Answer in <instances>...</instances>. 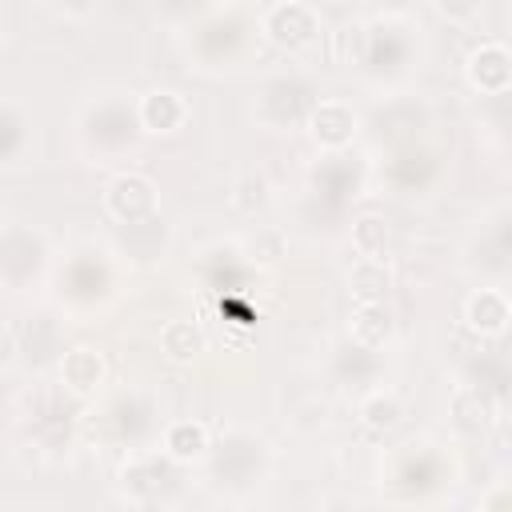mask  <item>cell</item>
Returning a JSON list of instances; mask_svg holds the SVG:
<instances>
[{
	"instance_id": "obj_11",
	"label": "cell",
	"mask_w": 512,
	"mask_h": 512,
	"mask_svg": "<svg viewBox=\"0 0 512 512\" xmlns=\"http://www.w3.org/2000/svg\"><path fill=\"white\" fill-rule=\"evenodd\" d=\"M160 352L172 364H196L204 356V332L192 320H168L160 328Z\"/></svg>"
},
{
	"instance_id": "obj_14",
	"label": "cell",
	"mask_w": 512,
	"mask_h": 512,
	"mask_svg": "<svg viewBox=\"0 0 512 512\" xmlns=\"http://www.w3.org/2000/svg\"><path fill=\"white\" fill-rule=\"evenodd\" d=\"M388 244H392V228H388L384 216L364 212L360 220H352V248H356L360 256H380V260H388Z\"/></svg>"
},
{
	"instance_id": "obj_15",
	"label": "cell",
	"mask_w": 512,
	"mask_h": 512,
	"mask_svg": "<svg viewBox=\"0 0 512 512\" xmlns=\"http://www.w3.org/2000/svg\"><path fill=\"white\" fill-rule=\"evenodd\" d=\"M244 256H248L252 264L272 268V264H280V260L288 256V240H284L280 228H256V232L244 240Z\"/></svg>"
},
{
	"instance_id": "obj_2",
	"label": "cell",
	"mask_w": 512,
	"mask_h": 512,
	"mask_svg": "<svg viewBox=\"0 0 512 512\" xmlns=\"http://www.w3.org/2000/svg\"><path fill=\"white\" fill-rule=\"evenodd\" d=\"M104 204H108V212H112L120 224H144V220L156 216L160 196H156V184H152L148 176H140V172H120V176L108 184Z\"/></svg>"
},
{
	"instance_id": "obj_18",
	"label": "cell",
	"mask_w": 512,
	"mask_h": 512,
	"mask_svg": "<svg viewBox=\"0 0 512 512\" xmlns=\"http://www.w3.org/2000/svg\"><path fill=\"white\" fill-rule=\"evenodd\" d=\"M352 48H356V56H364V24H344L336 32V56L352 60Z\"/></svg>"
},
{
	"instance_id": "obj_7",
	"label": "cell",
	"mask_w": 512,
	"mask_h": 512,
	"mask_svg": "<svg viewBox=\"0 0 512 512\" xmlns=\"http://www.w3.org/2000/svg\"><path fill=\"white\" fill-rule=\"evenodd\" d=\"M104 376H108V364L96 348H72L60 356V384L76 396H88L96 384H104Z\"/></svg>"
},
{
	"instance_id": "obj_10",
	"label": "cell",
	"mask_w": 512,
	"mask_h": 512,
	"mask_svg": "<svg viewBox=\"0 0 512 512\" xmlns=\"http://www.w3.org/2000/svg\"><path fill=\"white\" fill-rule=\"evenodd\" d=\"M392 288V268L380 256H356L348 268V292L356 300H384V292Z\"/></svg>"
},
{
	"instance_id": "obj_6",
	"label": "cell",
	"mask_w": 512,
	"mask_h": 512,
	"mask_svg": "<svg viewBox=\"0 0 512 512\" xmlns=\"http://www.w3.org/2000/svg\"><path fill=\"white\" fill-rule=\"evenodd\" d=\"M348 336L356 340V348L372 352V348H384L388 336H392V312L384 300H360L348 316Z\"/></svg>"
},
{
	"instance_id": "obj_4",
	"label": "cell",
	"mask_w": 512,
	"mask_h": 512,
	"mask_svg": "<svg viewBox=\"0 0 512 512\" xmlns=\"http://www.w3.org/2000/svg\"><path fill=\"white\" fill-rule=\"evenodd\" d=\"M308 132L324 148H344L356 136V112L344 100H320L308 112Z\"/></svg>"
},
{
	"instance_id": "obj_21",
	"label": "cell",
	"mask_w": 512,
	"mask_h": 512,
	"mask_svg": "<svg viewBox=\"0 0 512 512\" xmlns=\"http://www.w3.org/2000/svg\"><path fill=\"white\" fill-rule=\"evenodd\" d=\"M0 288H4V268H0Z\"/></svg>"
},
{
	"instance_id": "obj_3",
	"label": "cell",
	"mask_w": 512,
	"mask_h": 512,
	"mask_svg": "<svg viewBox=\"0 0 512 512\" xmlns=\"http://www.w3.org/2000/svg\"><path fill=\"white\" fill-rule=\"evenodd\" d=\"M464 72H468V84H472L476 92H484V96H504L508 84H512V56H508V48H504L500 40H484V44L468 56Z\"/></svg>"
},
{
	"instance_id": "obj_12",
	"label": "cell",
	"mask_w": 512,
	"mask_h": 512,
	"mask_svg": "<svg viewBox=\"0 0 512 512\" xmlns=\"http://www.w3.org/2000/svg\"><path fill=\"white\" fill-rule=\"evenodd\" d=\"M208 428L200 420H176L164 428V452L172 460H200L208 456Z\"/></svg>"
},
{
	"instance_id": "obj_16",
	"label": "cell",
	"mask_w": 512,
	"mask_h": 512,
	"mask_svg": "<svg viewBox=\"0 0 512 512\" xmlns=\"http://www.w3.org/2000/svg\"><path fill=\"white\" fill-rule=\"evenodd\" d=\"M232 208L236 212H244V216H256L264 204H268V180L260 176V172H240L236 180H232Z\"/></svg>"
},
{
	"instance_id": "obj_9",
	"label": "cell",
	"mask_w": 512,
	"mask_h": 512,
	"mask_svg": "<svg viewBox=\"0 0 512 512\" xmlns=\"http://www.w3.org/2000/svg\"><path fill=\"white\" fill-rule=\"evenodd\" d=\"M464 320L480 336H500L508 328V296L500 288H480L464 304Z\"/></svg>"
},
{
	"instance_id": "obj_20",
	"label": "cell",
	"mask_w": 512,
	"mask_h": 512,
	"mask_svg": "<svg viewBox=\"0 0 512 512\" xmlns=\"http://www.w3.org/2000/svg\"><path fill=\"white\" fill-rule=\"evenodd\" d=\"M4 224H8V216H4V208H0V232H4Z\"/></svg>"
},
{
	"instance_id": "obj_8",
	"label": "cell",
	"mask_w": 512,
	"mask_h": 512,
	"mask_svg": "<svg viewBox=\"0 0 512 512\" xmlns=\"http://www.w3.org/2000/svg\"><path fill=\"white\" fill-rule=\"evenodd\" d=\"M452 424L468 436H484L492 424H496V400L484 392V388H460L452 396Z\"/></svg>"
},
{
	"instance_id": "obj_19",
	"label": "cell",
	"mask_w": 512,
	"mask_h": 512,
	"mask_svg": "<svg viewBox=\"0 0 512 512\" xmlns=\"http://www.w3.org/2000/svg\"><path fill=\"white\" fill-rule=\"evenodd\" d=\"M16 352H20V348H16V336H12L8 328H0V372H4V368H12Z\"/></svg>"
},
{
	"instance_id": "obj_1",
	"label": "cell",
	"mask_w": 512,
	"mask_h": 512,
	"mask_svg": "<svg viewBox=\"0 0 512 512\" xmlns=\"http://www.w3.org/2000/svg\"><path fill=\"white\" fill-rule=\"evenodd\" d=\"M260 28H264V36H268L276 48H288V52H300V48H308V44L320 36L316 12H312L308 4H300V0H280V4H272V8L264 12Z\"/></svg>"
},
{
	"instance_id": "obj_17",
	"label": "cell",
	"mask_w": 512,
	"mask_h": 512,
	"mask_svg": "<svg viewBox=\"0 0 512 512\" xmlns=\"http://www.w3.org/2000/svg\"><path fill=\"white\" fill-rule=\"evenodd\" d=\"M432 4H436V12H440L444 20H452V24H468V20H476V16L484 12L488 0H432Z\"/></svg>"
},
{
	"instance_id": "obj_13",
	"label": "cell",
	"mask_w": 512,
	"mask_h": 512,
	"mask_svg": "<svg viewBox=\"0 0 512 512\" xmlns=\"http://www.w3.org/2000/svg\"><path fill=\"white\" fill-rule=\"evenodd\" d=\"M360 420H364L372 432H392V428H400V420H404V400H400L392 388H380V392L364 396Z\"/></svg>"
},
{
	"instance_id": "obj_5",
	"label": "cell",
	"mask_w": 512,
	"mask_h": 512,
	"mask_svg": "<svg viewBox=\"0 0 512 512\" xmlns=\"http://www.w3.org/2000/svg\"><path fill=\"white\" fill-rule=\"evenodd\" d=\"M136 116H140V124L148 132H176L188 120V100L180 92H172V88H152V92L140 96Z\"/></svg>"
}]
</instances>
